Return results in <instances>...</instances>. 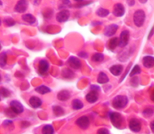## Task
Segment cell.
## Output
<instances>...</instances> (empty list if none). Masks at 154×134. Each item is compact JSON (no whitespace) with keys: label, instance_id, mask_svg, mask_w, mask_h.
<instances>
[{"label":"cell","instance_id":"cell-6","mask_svg":"<svg viewBox=\"0 0 154 134\" xmlns=\"http://www.w3.org/2000/svg\"><path fill=\"white\" fill-rule=\"evenodd\" d=\"M76 124L83 130H86L90 126V119L87 116H81L76 121Z\"/></svg>","mask_w":154,"mask_h":134},{"label":"cell","instance_id":"cell-20","mask_svg":"<svg viewBox=\"0 0 154 134\" xmlns=\"http://www.w3.org/2000/svg\"><path fill=\"white\" fill-rule=\"evenodd\" d=\"M22 19L23 21L30 24H33L36 22L35 17L32 14H31V13H26V14H23L22 16Z\"/></svg>","mask_w":154,"mask_h":134},{"label":"cell","instance_id":"cell-2","mask_svg":"<svg viewBox=\"0 0 154 134\" xmlns=\"http://www.w3.org/2000/svg\"><path fill=\"white\" fill-rule=\"evenodd\" d=\"M146 15L145 13L143 10H138L135 12L133 16L134 23L136 26L141 27L144 23L145 21Z\"/></svg>","mask_w":154,"mask_h":134},{"label":"cell","instance_id":"cell-17","mask_svg":"<svg viewBox=\"0 0 154 134\" xmlns=\"http://www.w3.org/2000/svg\"><path fill=\"white\" fill-rule=\"evenodd\" d=\"M123 67L120 64H116V65L112 66V67L110 68V72L112 73L114 76H119L120 74H121V73L123 72Z\"/></svg>","mask_w":154,"mask_h":134},{"label":"cell","instance_id":"cell-29","mask_svg":"<svg viewBox=\"0 0 154 134\" xmlns=\"http://www.w3.org/2000/svg\"><path fill=\"white\" fill-rule=\"evenodd\" d=\"M10 91L8 89L5 88H0V95L2 96L3 97H8L10 96Z\"/></svg>","mask_w":154,"mask_h":134},{"label":"cell","instance_id":"cell-41","mask_svg":"<svg viewBox=\"0 0 154 134\" xmlns=\"http://www.w3.org/2000/svg\"><path fill=\"white\" fill-rule=\"evenodd\" d=\"M75 1H78V2H82V1H84V0H75Z\"/></svg>","mask_w":154,"mask_h":134},{"label":"cell","instance_id":"cell-40","mask_svg":"<svg viewBox=\"0 0 154 134\" xmlns=\"http://www.w3.org/2000/svg\"><path fill=\"white\" fill-rule=\"evenodd\" d=\"M138 1H139L141 3H142V4H144V3L147 2V0H138Z\"/></svg>","mask_w":154,"mask_h":134},{"label":"cell","instance_id":"cell-4","mask_svg":"<svg viewBox=\"0 0 154 134\" xmlns=\"http://www.w3.org/2000/svg\"><path fill=\"white\" fill-rule=\"evenodd\" d=\"M10 108L14 113L19 115L23 112V106L17 100H12L10 103Z\"/></svg>","mask_w":154,"mask_h":134},{"label":"cell","instance_id":"cell-36","mask_svg":"<svg viewBox=\"0 0 154 134\" xmlns=\"http://www.w3.org/2000/svg\"><path fill=\"white\" fill-rule=\"evenodd\" d=\"M62 1V2H63V4H69V3H70V1H69V0H61Z\"/></svg>","mask_w":154,"mask_h":134},{"label":"cell","instance_id":"cell-14","mask_svg":"<svg viewBox=\"0 0 154 134\" xmlns=\"http://www.w3.org/2000/svg\"><path fill=\"white\" fill-rule=\"evenodd\" d=\"M69 64L74 69H79L81 67V62L76 57H70L69 59Z\"/></svg>","mask_w":154,"mask_h":134},{"label":"cell","instance_id":"cell-23","mask_svg":"<svg viewBox=\"0 0 154 134\" xmlns=\"http://www.w3.org/2000/svg\"><path fill=\"white\" fill-rule=\"evenodd\" d=\"M72 107L75 110H79L84 107V103L81 101L80 100H74L72 102Z\"/></svg>","mask_w":154,"mask_h":134},{"label":"cell","instance_id":"cell-8","mask_svg":"<svg viewBox=\"0 0 154 134\" xmlns=\"http://www.w3.org/2000/svg\"><path fill=\"white\" fill-rule=\"evenodd\" d=\"M70 16V13L68 10H63L59 12L57 14V20L59 22H64L69 19Z\"/></svg>","mask_w":154,"mask_h":134},{"label":"cell","instance_id":"cell-46","mask_svg":"<svg viewBox=\"0 0 154 134\" xmlns=\"http://www.w3.org/2000/svg\"><path fill=\"white\" fill-rule=\"evenodd\" d=\"M0 100H1V97H0Z\"/></svg>","mask_w":154,"mask_h":134},{"label":"cell","instance_id":"cell-11","mask_svg":"<svg viewBox=\"0 0 154 134\" xmlns=\"http://www.w3.org/2000/svg\"><path fill=\"white\" fill-rule=\"evenodd\" d=\"M49 70V63L45 60H42L38 64V72L40 74L45 75Z\"/></svg>","mask_w":154,"mask_h":134},{"label":"cell","instance_id":"cell-21","mask_svg":"<svg viewBox=\"0 0 154 134\" xmlns=\"http://www.w3.org/2000/svg\"><path fill=\"white\" fill-rule=\"evenodd\" d=\"M97 81H98V82L100 84H105V83H107L108 81H109V79H108V76H107L105 73H103V72H101V73H99V76H98Z\"/></svg>","mask_w":154,"mask_h":134},{"label":"cell","instance_id":"cell-16","mask_svg":"<svg viewBox=\"0 0 154 134\" xmlns=\"http://www.w3.org/2000/svg\"><path fill=\"white\" fill-rule=\"evenodd\" d=\"M29 104L32 107L35 108H39L42 104V101L39 97H32L31 98L29 99Z\"/></svg>","mask_w":154,"mask_h":134},{"label":"cell","instance_id":"cell-38","mask_svg":"<svg viewBox=\"0 0 154 134\" xmlns=\"http://www.w3.org/2000/svg\"><path fill=\"white\" fill-rule=\"evenodd\" d=\"M153 33H154V28H153L151 29V31H150V34H149V36H148V38L149 39H150V37H152V35H153Z\"/></svg>","mask_w":154,"mask_h":134},{"label":"cell","instance_id":"cell-35","mask_svg":"<svg viewBox=\"0 0 154 134\" xmlns=\"http://www.w3.org/2000/svg\"><path fill=\"white\" fill-rule=\"evenodd\" d=\"M32 2L33 3V4H35V5H38L39 4H40L41 1L42 0H31Z\"/></svg>","mask_w":154,"mask_h":134},{"label":"cell","instance_id":"cell-45","mask_svg":"<svg viewBox=\"0 0 154 134\" xmlns=\"http://www.w3.org/2000/svg\"><path fill=\"white\" fill-rule=\"evenodd\" d=\"M0 25H1V19H0Z\"/></svg>","mask_w":154,"mask_h":134},{"label":"cell","instance_id":"cell-12","mask_svg":"<svg viewBox=\"0 0 154 134\" xmlns=\"http://www.w3.org/2000/svg\"><path fill=\"white\" fill-rule=\"evenodd\" d=\"M98 99H99V94H98L97 91H95V90H92L86 96V100L90 103H96L98 100Z\"/></svg>","mask_w":154,"mask_h":134},{"label":"cell","instance_id":"cell-27","mask_svg":"<svg viewBox=\"0 0 154 134\" xmlns=\"http://www.w3.org/2000/svg\"><path fill=\"white\" fill-rule=\"evenodd\" d=\"M53 111H54V114H55L57 116H62V115H64V110H63V109L61 106H54V107L53 108Z\"/></svg>","mask_w":154,"mask_h":134},{"label":"cell","instance_id":"cell-33","mask_svg":"<svg viewBox=\"0 0 154 134\" xmlns=\"http://www.w3.org/2000/svg\"><path fill=\"white\" fill-rule=\"evenodd\" d=\"M97 133H105V134H107V133H109V131H108V129L102 128V129H99V130H98Z\"/></svg>","mask_w":154,"mask_h":134},{"label":"cell","instance_id":"cell-13","mask_svg":"<svg viewBox=\"0 0 154 134\" xmlns=\"http://www.w3.org/2000/svg\"><path fill=\"white\" fill-rule=\"evenodd\" d=\"M117 29H118V25H115V24H112L105 28V35L108 36V37H111L113 36L116 32H117Z\"/></svg>","mask_w":154,"mask_h":134},{"label":"cell","instance_id":"cell-28","mask_svg":"<svg viewBox=\"0 0 154 134\" xmlns=\"http://www.w3.org/2000/svg\"><path fill=\"white\" fill-rule=\"evenodd\" d=\"M96 13H97L98 16H102V17H105V16H107L109 14V10H107V9L101 7V8L98 9V10L96 11Z\"/></svg>","mask_w":154,"mask_h":134},{"label":"cell","instance_id":"cell-5","mask_svg":"<svg viewBox=\"0 0 154 134\" xmlns=\"http://www.w3.org/2000/svg\"><path fill=\"white\" fill-rule=\"evenodd\" d=\"M28 7V1L27 0H19L14 7V10L18 13H23Z\"/></svg>","mask_w":154,"mask_h":134},{"label":"cell","instance_id":"cell-18","mask_svg":"<svg viewBox=\"0 0 154 134\" xmlns=\"http://www.w3.org/2000/svg\"><path fill=\"white\" fill-rule=\"evenodd\" d=\"M70 97V92L67 90H63V91H60L57 94V98L61 101H66Z\"/></svg>","mask_w":154,"mask_h":134},{"label":"cell","instance_id":"cell-1","mask_svg":"<svg viewBox=\"0 0 154 134\" xmlns=\"http://www.w3.org/2000/svg\"><path fill=\"white\" fill-rule=\"evenodd\" d=\"M128 98L124 95H117L113 100L112 105L115 109H123L127 105Z\"/></svg>","mask_w":154,"mask_h":134},{"label":"cell","instance_id":"cell-26","mask_svg":"<svg viewBox=\"0 0 154 134\" xmlns=\"http://www.w3.org/2000/svg\"><path fill=\"white\" fill-rule=\"evenodd\" d=\"M104 60V55L102 53H96L92 56V61L94 62H101Z\"/></svg>","mask_w":154,"mask_h":134},{"label":"cell","instance_id":"cell-22","mask_svg":"<svg viewBox=\"0 0 154 134\" xmlns=\"http://www.w3.org/2000/svg\"><path fill=\"white\" fill-rule=\"evenodd\" d=\"M35 91L40 94H45L47 93H49L51 91V89L45 85H40L35 88Z\"/></svg>","mask_w":154,"mask_h":134},{"label":"cell","instance_id":"cell-31","mask_svg":"<svg viewBox=\"0 0 154 134\" xmlns=\"http://www.w3.org/2000/svg\"><path fill=\"white\" fill-rule=\"evenodd\" d=\"M4 22L7 26H12V25H15V21L11 17L6 18V19L4 20Z\"/></svg>","mask_w":154,"mask_h":134},{"label":"cell","instance_id":"cell-42","mask_svg":"<svg viewBox=\"0 0 154 134\" xmlns=\"http://www.w3.org/2000/svg\"><path fill=\"white\" fill-rule=\"evenodd\" d=\"M0 5H2V1L1 0H0Z\"/></svg>","mask_w":154,"mask_h":134},{"label":"cell","instance_id":"cell-25","mask_svg":"<svg viewBox=\"0 0 154 134\" xmlns=\"http://www.w3.org/2000/svg\"><path fill=\"white\" fill-rule=\"evenodd\" d=\"M7 64V55L5 52L0 53V67H4Z\"/></svg>","mask_w":154,"mask_h":134},{"label":"cell","instance_id":"cell-44","mask_svg":"<svg viewBox=\"0 0 154 134\" xmlns=\"http://www.w3.org/2000/svg\"><path fill=\"white\" fill-rule=\"evenodd\" d=\"M1 80H2V78H1V76H0V82H1Z\"/></svg>","mask_w":154,"mask_h":134},{"label":"cell","instance_id":"cell-32","mask_svg":"<svg viewBox=\"0 0 154 134\" xmlns=\"http://www.w3.org/2000/svg\"><path fill=\"white\" fill-rule=\"evenodd\" d=\"M153 112H154L153 109H150V108H148V109H146L143 112V115H144L145 117H147V118H148V117H150L153 115Z\"/></svg>","mask_w":154,"mask_h":134},{"label":"cell","instance_id":"cell-15","mask_svg":"<svg viewBox=\"0 0 154 134\" xmlns=\"http://www.w3.org/2000/svg\"><path fill=\"white\" fill-rule=\"evenodd\" d=\"M143 64L147 68H152L154 67V57L147 55L143 58Z\"/></svg>","mask_w":154,"mask_h":134},{"label":"cell","instance_id":"cell-39","mask_svg":"<svg viewBox=\"0 0 154 134\" xmlns=\"http://www.w3.org/2000/svg\"><path fill=\"white\" fill-rule=\"evenodd\" d=\"M150 99H151L152 101L154 102V91L152 92L151 95H150Z\"/></svg>","mask_w":154,"mask_h":134},{"label":"cell","instance_id":"cell-30","mask_svg":"<svg viewBox=\"0 0 154 134\" xmlns=\"http://www.w3.org/2000/svg\"><path fill=\"white\" fill-rule=\"evenodd\" d=\"M141 68H140V67L138 65H135V67H133V69L132 70V71H131L130 73V76L132 77V76H135V75L136 74H138V73H141Z\"/></svg>","mask_w":154,"mask_h":134},{"label":"cell","instance_id":"cell-9","mask_svg":"<svg viewBox=\"0 0 154 134\" xmlns=\"http://www.w3.org/2000/svg\"><path fill=\"white\" fill-rule=\"evenodd\" d=\"M129 128L132 131L135 132V133H138L141 130V122L138 119L133 118V119L129 121Z\"/></svg>","mask_w":154,"mask_h":134},{"label":"cell","instance_id":"cell-3","mask_svg":"<svg viewBox=\"0 0 154 134\" xmlns=\"http://www.w3.org/2000/svg\"><path fill=\"white\" fill-rule=\"evenodd\" d=\"M110 119L113 125L117 128H120L123 122V118L118 112H111L110 114Z\"/></svg>","mask_w":154,"mask_h":134},{"label":"cell","instance_id":"cell-37","mask_svg":"<svg viewBox=\"0 0 154 134\" xmlns=\"http://www.w3.org/2000/svg\"><path fill=\"white\" fill-rule=\"evenodd\" d=\"M150 128H151V130L153 131V133H154V121L150 123Z\"/></svg>","mask_w":154,"mask_h":134},{"label":"cell","instance_id":"cell-24","mask_svg":"<svg viewBox=\"0 0 154 134\" xmlns=\"http://www.w3.org/2000/svg\"><path fill=\"white\" fill-rule=\"evenodd\" d=\"M42 133L44 134H53L54 133V129L50 124L45 125V127L42 128Z\"/></svg>","mask_w":154,"mask_h":134},{"label":"cell","instance_id":"cell-19","mask_svg":"<svg viewBox=\"0 0 154 134\" xmlns=\"http://www.w3.org/2000/svg\"><path fill=\"white\" fill-rule=\"evenodd\" d=\"M119 44H120V39L118 37H113L109 40L108 46L111 50H114L117 46H119Z\"/></svg>","mask_w":154,"mask_h":134},{"label":"cell","instance_id":"cell-10","mask_svg":"<svg viewBox=\"0 0 154 134\" xmlns=\"http://www.w3.org/2000/svg\"><path fill=\"white\" fill-rule=\"evenodd\" d=\"M113 13L116 16H122L125 13V7L121 3H117L114 5Z\"/></svg>","mask_w":154,"mask_h":134},{"label":"cell","instance_id":"cell-7","mask_svg":"<svg viewBox=\"0 0 154 134\" xmlns=\"http://www.w3.org/2000/svg\"><path fill=\"white\" fill-rule=\"evenodd\" d=\"M129 40V32L127 30H125L123 31L120 34V44L119 46H121V47H124L126 45L128 44Z\"/></svg>","mask_w":154,"mask_h":134},{"label":"cell","instance_id":"cell-34","mask_svg":"<svg viewBox=\"0 0 154 134\" xmlns=\"http://www.w3.org/2000/svg\"><path fill=\"white\" fill-rule=\"evenodd\" d=\"M126 2H127V4H129V6H133L134 4H135V0H126Z\"/></svg>","mask_w":154,"mask_h":134},{"label":"cell","instance_id":"cell-43","mask_svg":"<svg viewBox=\"0 0 154 134\" xmlns=\"http://www.w3.org/2000/svg\"><path fill=\"white\" fill-rule=\"evenodd\" d=\"M1 49H2V45L1 43H0V50H1Z\"/></svg>","mask_w":154,"mask_h":134}]
</instances>
